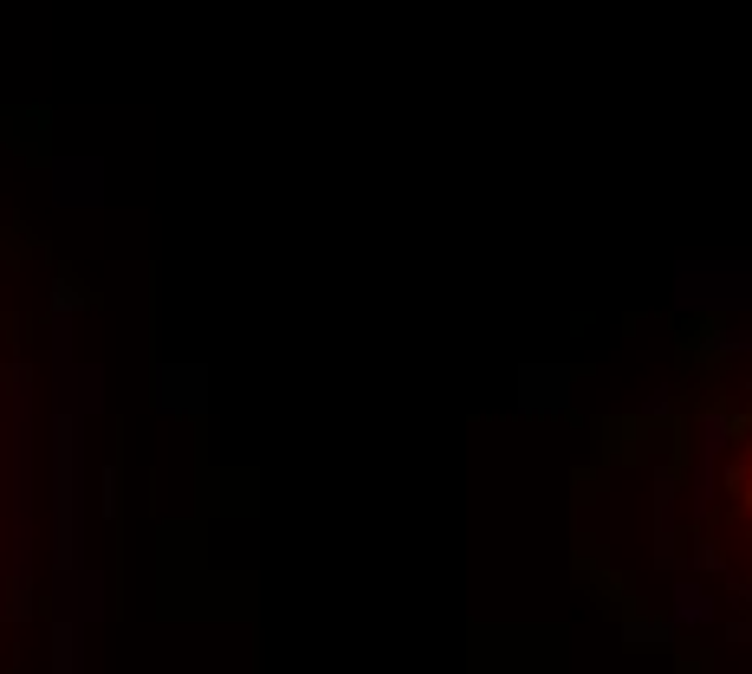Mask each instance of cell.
Returning <instances> with one entry per match:
<instances>
[{"instance_id":"cell-1","label":"cell","mask_w":752,"mask_h":674,"mask_svg":"<svg viewBox=\"0 0 752 674\" xmlns=\"http://www.w3.org/2000/svg\"><path fill=\"white\" fill-rule=\"evenodd\" d=\"M733 499L752 512V435L739 441V461H733Z\"/></svg>"}]
</instances>
